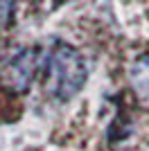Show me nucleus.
Returning <instances> with one entry per match:
<instances>
[{
  "mask_svg": "<svg viewBox=\"0 0 149 151\" xmlns=\"http://www.w3.org/2000/svg\"><path fill=\"white\" fill-rule=\"evenodd\" d=\"M88 68L79 50L68 43H56L45 59V90L54 99H70L86 83Z\"/></svg>",
  "mask_w": 149,
  "mask_h": 151,
  "instance_id": "f257e3e1",
  "label": "nucleus"
},
{
  "mask_svg": "<svg viewBox=\"0 0 149 151\" xmlns=\"http://www.w3.org/2000/svg\"><path fill=\"white\" fill-rule=\"evenodd\" d=\"M41 68L36 47H16L0 59V83L9 93H27Z\"/></svg>",
  "mask_w": 149,
  "mask_h": 151,
  "instance_id": "f03ea898",
  "label": "nucleus"
},
{
  "mask_svg": "<svg viewBox=\"0 0 149 151\" xmlns=\"http://www.w3.org/2000/svg\"><path fill=\"white\" fill-rule=\"evenodd\" d=\"M129 81L138 99L149 106V54L138 57L129 68Z\"/></svg>",
  "mask_w": 149,
  "mask_h": 151,
  "instance_id": "7ed1b4c3",
  "label": "nucleus"
},
{
  "mask_svg": "<svg viewBox=\"0 0 149 151\" xmlns=\"http://www.w3.org/2000/svg\"><path fill=\"white\" fill-rule=\"evenodd\" d=\"M14 2L16 0H0V32L9 27V23L14 18Z\"/></svg>",
  "mask_w": 149,
  "mask_h": 151,
  "instance_id": "20e7f679",
  "label": "nucleus"
}]
</instances>
